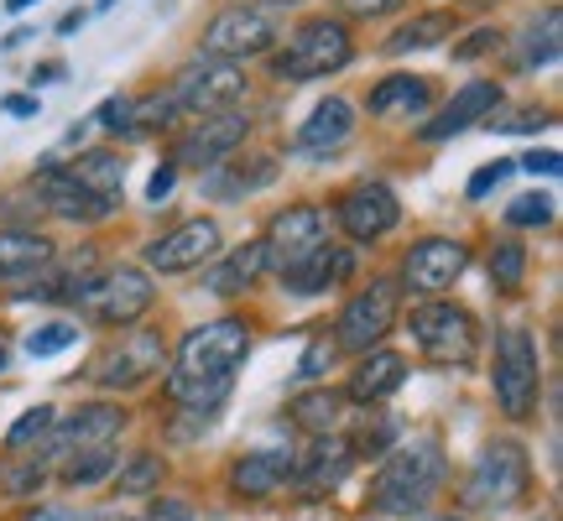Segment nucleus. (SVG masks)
I'll return each instance as SVG.
<instances>
[{
  "label": "nucleus",
  "mask_w": 563,
  "mask_h": 521,
  "mask_svg": "<svg viewBox=\"0 0 563 521\" xmlns=\"http://www.w3.org/2000/svg\"><path fill=\"white\" fill-rule=\"evenodd\" d=\"M251 136V115L241 110H214V115H199L178 136V162L183 167H220L245 146Z\"/></svg>",
  "instance_id": "nucleus-15"
},
{
  "label": "nucleus",
  "mask_w": 563,
  "mask_h": 521,
  "mask_svg": "<svg viewBox=\"0 0 563 521\" xmlns=\"http://www.w3.org/2000/svg\"><path fill=\"white\" fill-rule=\"evenodd\" d=\"M323 241H329V220H323L319 203H287V209L272 214V224H266V235H262L266 266H272L277 277H287V271L302 266Z\"/></svg>",
  "instance_id": "nucleus-11"
},
{
  "label": "nucleus",
  "mask_w": 563,
  "mask_h": 521,
  "mask_svg": "<svg viewBox=\"0 0 563 521\" xmlns=\"http://www.w3.org/2000/svg\"><path fill=\"white\" fill-rule=\"evenodd\" d=\"M167 361V344L157 329H121V340H110L89 365V381L104 391H136L141 381H152Z\"/></svg>",
  "instance_id": "nucleus-8"
},
{
  "label": "nucleus",
  "mask_w": 563,
  "mask_h": 521,
  "mask_svg": "<svg viewBox=\"0 0 563 521\" xmlns=\"http://www.w3.org/2000/svg\"><path fill=\"white\" fill-rule=\"evenodd\" d=\"M443 480H449V459L433 439H412V443H397L386 464L376 469L371 480V511L382 517H418L428 506L439 501Z\"/></svg>",
  "instance_id": "nucleus-2"
},
{
  "label": "nucleus",
  "mask_w": 563,
  "mask_h": 521,
  "mask_svg": "<svg viewBox=\"0 0 563 521\" xmlns=\"http://www.w3.org/2000/svg\"><path fill=\"white\" fill-rule=\"evenodd\" d=\"M53 241L37 230H0V281H26L53 266Z\"/></svg>",
  "instance_id": "nucleus-25"
},
{
  "label": "nucleus",
  "mask_w": 563,
  "mask_h": 521,
  "mask_svg": "<svg viewBox=\"0 0 563 521\" xmlns=\"http://www.w3.org/2000/svg\"><path fill=\"white\" fill-rule=\"evenodd\" d=\"M460 501L464 511H485V517H501V511H517V506L532 501V454H527V443H485L475 464H470V475H464Z\"/></svg>",
  "instance_id": "nucleus-3"
},
{
  "label": "nucleus",
  "mask_w": 563,
  "mask_h": 521,
  "mask_svg": "<svg viewBox=\"0 0 563 521\" xmlns=\"http://www.w3.org/2000/svg\"><path fill=\"white\" fill-rule=\"evenodd\" d=\"M490 391L511 422H532L538 401H543V355L538 340L527 334L522 323H511L496 334V365H490Z\"/></svg>",
  "instance_id": "nucleus-5"
},
{
  "label": "nucleus",
  "mask_w": 563,
  "mask_h": 521,
  "mask_svg": "<svg viewBox=\"0 0 563 521\" xmlns=\"http://www.w3.org/2000/svg\"><path fill=\"white\" fill-rule=\"evenodd\" d=\"M245 355H251V329L245 319L224 313L214 323H199L188 329L173 355V370H167V397L178 412H220L230 386L241 376Z\"/></svg>",
  "instance_id": "nucleus-1"
},
{
  "label": "nucleus",
  "mask_w": 563,
  "mask_h": 521,
  "mask_svg": "<svg viewBox=\"0 0 563 521\" xmlns=\"http://www.w3.org/2000/svg\"><path fill=\"white\" fill-rule=\"evenodd\" d=\"M0 480L11 485V490H5V496H37L42 490V480H47V469H0Z\"/></svg>",
  "instance_id": "nucleus-40"
},
{
  "label": "nucleus",
  "mask_w": 563,
  "mask_h": 521,
  "mask_svg": "<svg viewBox=\"0 0 563 521\" xmlns=\"http://www.w3.org/2000/svg\"><path fill=\"white\" fill-rule=\"evenodd\" d=\"M220 256V224L214 220H183L178 230H167L146 245V266L162 277H178V271H199L203 260Z\"/></svg>",
  "instance_id": "nucleus-17"
},
{
  "label": "nucleus",
  "mask_w": 563,
  "mask_h": 521,
  "mask_svg": "<svg viewBox=\"0 0 563 521\" xmlns=\"http://www.w3.org/2000/svg\"><path fill=\"white\" fill-rule=\"evenodd\" d=\"M350 277H355V256H350L344 245L323 241L302 266H292V271L282 277V287H292L298 298H313V292H329V287H340V281H350Z\"/></svg>",
  "instance_id": "nucleus-23"
},
{
  "label": "nucleus",
  "mask_w": 563,
  "mask_h": 521,
  "mask_svg": "<svg viewBox=\"0 0 563 521\" xmlns=\"http://www.w3.org/2000/svg\"><path fill=\"white\" fill-rule=\"evenodd\" d=\"M506 100V89L496 79H470L454 95V100L443 104V115H433V121H422L418 136L422 141H449V136H460V131H470V125L481 121V115H496Z\"/></svg>",
  "instance_id": "nucleus-20"
},
{
  "label": "nucleus",
  "mask_w": 563,
  "mask_h": 521,
  "mask_svg": "<svg viewBox=\"0 0 563 521\" xmlns=\"http://www.w3.org/2000/svg\"><path fill=\"white\" fill-rule=\"evenodd\" d=\"M402 381H407V361H402V355H397V350H371V355L355 365V376H350V386H344V397L376 407V401H386Z\"/></svg>",
  "instance_id": "nucleus-24"
},
{
  "label": "nucleus",
  "mask_w": 563,
  "mask_h": 521,
  "mask_svg": "<svg viewBox=\"0 0 563 521\" xmlns=\"http://www.w3.org/2000/svg\"><path fill=\"white\" fill-rule=\"evenodd\" d=\"M0 370H5V350H0Z\"/></svg>",
  "instance_id": "nucleus-54"
},
{
  "label": "nucleus",
  "mask_w": 563,
  "mask_h": 521,
  "mask_svg": "<svg viewBox=\"0 0 563 521\" xmlns=\"http://www.w3.org/2000/svg\"><path fill=\"white\" fill-rule=\"evenodd\" d=\"M53 422H58V412H53L47 401H42V407H32V412H21V418L11 422V433H5V448H11V454H26L32 443H47Z\"/></svg>",
  "instance_id": "nucleus-35"
},
{
  "label": "nucleus",
  "mask_w": 563,
  "mask_h": 521,
  "mask_svg": "<svg viewBox=\"0 0 563 521\" xmlns=\"http://www.w3.org/2000/svg\"><path fill=\"white\" fill-rule=\"evenodd\" d=\"M146 521H194V506H183V501H173V496H162L157 506H152V517Z\"/></svg>",
  "instance_id": "nucleus-47"
},
{
  "label": "nucleus",
  "mask_w": 563,
  "mask_h": 521,
  "mask_svg": "<svg viewBox=\"0 0 563 521\" xmlns=\"http://www.w3.org/2000/svg\"><path fill=\"white\" fill-rule=\"evenodd\" d=\"M79 26H84V11H68V16L58 21V32H63V37H74V32H79Z\"/></svg>",
  "instance_id": "nucleus-51"
},
{
  "label": "nucleus",
  "mask_w": 563,
  "mask_h": 521,
  "mask_svg": "<svg viewBox=\"0 0 563 521\" xmlns=\"http://www.w3.org/2000/svg\"><path fill=\"white\" fill-rule=\"evenodd\" d=\"M63 79V63H42V68H32V84H53Z\"/></svg>",
  "instance_id": "nucleus-50"
},
{
  "label": "nucleus",
  "mask_w": 563,
  "mask_h": 521,
  "mask_svg": "<svg viewBox=\"0 0 563 521\" xmlns=\"http://www.w3.org/2000/svg\"><path fill=\"white\" fill-rule=\"evenodd\" d=\"M350 58H355V42H350V32H344V21L313 16V21H302L298 32L287 37L282 53H272V74L287 79V84H302V79L340 74Z\"/></svg>",
  "instance_id": "nucleus-7"
},
{
  "label": "nucleus",
  "mask_w": 563,
  "mask_h": 521,
  "mask_svg": "<svg viewBox=\"0 0 563 521\" xmlns=\"http://www.w3.org/2000/svg\"><path fill=\"white\" fill-rule=\"evenodd\" d=\"M79 182H89L100 199H110V203H121V182H125V157H115V152H84L74 167H68Z\"/></svg>",
  "instance_id": "nucleus-32"
},
{
  "label": "nucleus",
  "mask_w": 563,
  "mask_h": 521,
  "mask_svg": "<svg viewBox=\"0 0 563 521\" xmlns=\"http://www.w3.org/2000/svg\"><path fill=\"white\" fill-rule=\"evenodd\" d=\"M110 480H115L121 496H152V490H162V480H167V464H162V454L141 448V454H131L125 464H115Z\"/></svg>",
  "instance_id": "nucleus-34"
},
{
  "label": "nucleus",
  "mask_w": 563,
  "mask_h": 521,
  "mask_svg": "<svg viewBox=\"0 0 563 521\" xmlns=\"http://www.w3.org/2000/svg\"><path fill=\"white\" fill-rule=\"evenodd\" d=\"M548 220H553V193H543V188L506 203V224H511V230H532V224L543 230Z\"/></svg>",
  "instance_id": "nucleus-37"
},
{
  "label": "nucleus",
  "mask_w": 563,
  "mask_h": 521,
  "mask_svg": "<svg viewBox=\"0 0 563 521\" xmlns=\"http://www.w3.org/2000/svg\"><path fill=\"white\" fill-rule=\"evenodd\" d=\"M292 469H298V459L287 448H251V454H241V459L230 464L224 485L241 501H266V496H277V490L292 485Z\"/></svg>",
  "instance_id": "nucleus-19"
},
{
  "label": "nucleus",
  "mask_w": 563,
  "mask_h": 521,
  "mask_svg": "<svg viewBox=\"0 0 563 521\" xmlns=\"http://www.w3.org/2000/svg\"><path fill=\"white\" fill-rule=\"evenodd\" d=\"M0 110H5V115H16V121H26V115H37V100H32V95H5Z\"/></svg>",
  "instance_id": "nucleus-48"
},
{
  "label": "nucleus",
  "mask_w": 563,
  "mask_h": 521,
  "mask_svg": "<svg viewBox=\"0 0 563 521\" xmlns=\"http://www.w3.org/2000/svg\"><path fill=\"white\" fill-rule=\"evenodd\" d=\"M433 521H464V517H433Z\"/></svg>",
  "instance_id": "nucleus-53"
},
{
  "label": "nucleus",
  "mask_w": 563,
  "mask_h": 521,
  "mask_svg": "<svg viewBox=\"0 0 563 521\" xmlns=\"http://www.w3.org/2000/svg\"><path fill=\"white\" fill-rule=\"evenodd\" d=\"M26 5H37V0H5V11H26Z\"/></svg>",
  "instance_id": "nucleus-52"
},
{
  "label": "nucleus",
  "mask_w": 563,
  "mask_h": 521,
  "mask_svg": "<svg viewBox=\"0 0 563 521\" xmlns=\"http://www.w3.org/2000/svg\"><path fill=\"white\" fill-rule=\"evenodd\" d=\"M511 167H517V162H490V167H481V173L470 178V188H464V193H470V199H485V193H490L496 182L511 178Z\"/></svg>",
  "instance_id": "nucleus-39"
},
{
  "label": "nucleus",
  "mask_w": 563,
  "mask_h": 521,
  "mask_svg": "<svg viewBox=\"0 0 563 521\" xmlns=\"http://www.w3.org/2000/svg\"><path fill=\"white\" fill-rule=\"evenodd\" d=\"M121 521H125V517H121Z\"/></svg>",
  "instance_id": "nucleus-56"
},
{
  "label": "nucleus",
  "mask_w": 563,
  "mask_h": 521,
  "mask_svg": "<svg viewBox=\"0 0 563 521\" xmlns=\"http://www.w3.org/2000/svg\"><path fill=\"white\" fill-rule=\"evenodd\" d=\"M100 125L104 131H131V95H110L100 104Z\"/></svg>",
  "instance_id": "nucleus-41"
},
{
  "label": "nucleus",
  "mask_w": 563,
  "mask_h": 521,
  "mask_svg": "<svg viewBox=\"0 0 563 521\" xmlns=\"http://www.w3.org/2000/svg\"><path fill=\"white\" fill-rule=\"evenodd\" d=\"M428 104H433V89L418 74H391V79L371 89V110L376 115H422Z\"/></svg>",
  "instance_id": "nucleus-27"
},
{
  "label": "nucleus",
  "mask_w": 563,
  "mask_h": 521,
  "mask_svg": "<svg viewBox=\"0 0 563 521\" xmlns=\"http://www.w3.org/2000/svg\"><path fill=\"white\" fill-rule=\"evenodd\" d=\"M496 131H543V125H553V115L548 110H522L517 121H490Z\"/></svg>",
  "instance_id": "nucleus-44"
},
{
  "label": "nucleus",
  "mask_w": 563,
  "mask_h": 521,
  "mask_svg": "<svg viewBox=\"0 0 563 521\" xmlns=\"http://www.w3.org/2000/svg\"><path fill=\"white\" fill-rule=\"evenodd\" d=\"M522 167H527V173H543V178H559V173H563L559 152H527Z\"/></svg>",
  "instance_id": "nucleus-46"
},
{
  "label": "nucleus",
  "mask_w": 563,
  "mask_h": 521,
  "mask_svg": "<svg viewBox=\"0 0 563 521\" xmlns=\"http://www.w3.org/2000/svg\"><path fill=\"white\" fill-rule=\"evenodd\" d=\"M32 193H37V209H47V214H58V220L68 224H95V220H110L121 203L100 199L89 182H79L68 167H58V162H42L37 178H32Z\"/></svg>",
  "instance_id": "nucleus-14"
},
{
  "label": "nucleus",
  "mask_w": 563,
  "mask_h": 521,
  "mask_svg": "<svg viewBox=\"0 0 563 521\" xmlns=\"http://www.w3.org/2000/svg\"><path fill=\"white\" fill-rule=\"evenodd\" d=\"M559 5H543V16L527 21L522 47H517V68L532 74V68H553L559 63Z\"/></svg>",
  "instance_id": "nucleus-30"
},
{
  "label": "nucleus",
  "mask_w": 563,
  "mask_h": 521,
  "mask_svg": "<svg viewBox=\"0 0 563 521\" xmlns=\"http://www.w3.org/2000/svg\"><path fill=\"white\" fill-rule=\"evenodd\" d=\"M350 469H355V448L344 439H313L308 448V459L292 469V480H298L302 496H329L334 485L350 480Z\"/></svg>",
  "instance_id": "nucleus-21"
},
{
  "label": "nucleus",
  "mask_w": 563,
  "mask_h": 521,
  "mask_svg": "<svg viewBox=\"0 0 563 521\" xmlns=\"http://www.w3.org/2000/svg\"><path fill=\"white\" fill-rule=\"evenodd\" d=\"M262 271H266L262 241H245L241 251H230L220 266H209V292H220V298H235V292H245V287L262 277Z\"/></svg>",
  "instance_id": "nucleus-28"
},
{
  "label": "nucleus",
  "mask_w": 563,
  "mask_h": 521,
  "mask_svg": "<svg viewBox=\"0 0 563 521\" xmlns=\"http://www.w3.org/2000/svg\"><path fill=\"white\" fill-rule=\"evenodd\" d=\"M272 42H277V21L266 5H224L203 26V58L241 63L256 53H272Z\"/></svg>",
  "instance_id": "nucleus-10"
},
{
  "label": "nucleus",
  "mask_w": 563,
  "mask_h": 521,
  "mask_svg": "<svg viewBox=\"0 0 563 521\" xmlns=\"http://www.w3.org/2000/svg\"><path fill=\"white\" fill-rule=\"evenodd\" d=\"M157 302V281L146 277L141 266H110V271H95V277L79 281L74 292V308H79L89 323H104V329H131L136 319H146V308Z\"/></svg>",
  "instance_id": "nucleus-6"
},
{
  "label": "nucleus",
  "mask_w": 563,
  "mask_h": 521,
  "mask_svg": "<svg viewBox=\"0 0 563 521\" xmlns=\"http://www.w3.org/2000/svg\"><path fill=\"white\" fill-rule=\"evenodd\" d=\"M74 340H79V323H37V329L26 334V355H32V361H47V355L68 350Z\"/></svg>",
  "instance_id": "nucleus-38"
},
{
  "label": "nucleus",
  "mask_w": 563,
  "mask_h": 521,
  "mask_svg": "<svg viewBox=\"0 0 563 521\" xmlns=\"http://www.w3.org/2000/svg\"><path fill=\"white\" fill-rule=\"evenodd\" d=\"M449 32H454V16L428 11V16H412V21H407L402 32H391V37H386V53H397V58H402V53H422V47H439Z\"/></svg>",
  "instance_id": "nucleus-33"
},
{
  "label": "nucleus",
  "mask_w": 563,
  "mask_h": 521,
  "mask_svg": "<svg viewBox=\"0 0 563 521\" xmlns=\"http://www.w3.org/2000/svg\"><path fill=\"white\" fill-rule=\"evenodd\" d=\"M334 220H340V230L355 245H371V241H382V235H391V230H397V220H402V203H397V193H391L386 182H355V188L340 199Z\"/></svg>",
  "instance_id": "nucleus-16"
},
{
  "label": "nucleus",
  "mask_w": 563,
  "mask_h": 521,
  "mask_svg": "<svg viewBox=\"0 0 563 521\" xmlns=\"http://www.w3.org/2000/svg\"><path fill=\"white\" fill-rule=\"evenodd\" d=\"M167 95H173V104H178V115H214V110H235V100L245 95V74H241V63L194 58Z\"/></svg>",
  "instance_id": "nucleus-12"
},
{
  "label": "nucleus",
  "mask_w": 563,
  "mask_h": 521,
  "mask_svg": "<svg viewBox=\"0 0 563 521\" xmlns=\"http://www.w3.org/2000/svg\"><path fill=\"white\" fill-rule=\"evenodd\" d=\"M407 329H412L418 355L428 365H439V370H464V365H475V355H481V319L464 302L428 298L422 308H412Z\"/></svg>",
  "instance_id": "nucleus-4"
},
{
  "label": "nucleus",
  "mask_w": 563,
  "mask_h": 521,
  "mask_svg": "<svg viewBox=\"0 0 563 521\" xmlns=\"http://www.w3.org/2000/svg\"><path fill=\"white\" fill-rule=\"evenodd\" d=\"M344 16H361V21H376V16H391L402 11V0H340Z\"/></svg>",
  "instance_id": "nucleus-42"
},
{
  "label": "nucleus",
  "mask_w": 563,
  "mask_h": 521,
  "mask_svg": "<svg viewBox=\"0 0 563 521\" xmlns=\"http://www.w3.org/2000/svg\"><path fill=\"white\" fill-rule=\"evenodd\" d=\"M350 131H355V104L340 100V95H329V100L313 104V115L298 125L292 152H302V157H313V152H334Z\"/></svg>",
  "instance_id": "nucleus-22"
},
{
  "label": "nucleus",
  "mask_w": 563,
  "mask_h": 521,
  "mask_svg": "<svg viewBox=\"0 0 563 521\" xmlns=\"http://www.w3.org/2000/svg\"><path fill=\"white\" fill-rule=\"evenodd\" d=\"M173 182H178V167L167 162V167H157V173H152V182H146V199H152V203H162V199H167V193H173Z\"/></svg>",
  "instance_id": "nucleus-45"
},
{
  "label": "nucleus",
  "mask_w": 563,
  "mask_h": 521,
  "mask_svg": "<svg viewBox=\"0 0 563 521\" xmlns=\"http://www.w3.org/2000/svg\"><path fill=\"white\" fill-rule=\"evenodd\" d=\"M104 5H115V0H100V11H104Z\"/></svg>",
  "instance_id": "nucleus-55"
},
{
  "label": "nucleus",
  "mask_w": 563,
  "mask_h": 521,
  "mask_svg": "<svg viewBox=\"0 0 563 521\" xmlns=\"http://www.w3.org/2000/svg\"><path fill=\"white\" fill-rule=\"evenodd\" d=\"M496 42H501V32H496V26H481L475 37H464L460 47H454V58H481V53H490Z\"/></svg>",
  "instance_id": "nucleus-43"
},
{
  "label": "nucleus",
  "mask_w": 563,
  "mask_h": 521,
  "mask_svg": "<svg viewBox=\"0 0 563 521\" xmlns=\"http://www.w3.org/2000/svg\"><path fill=\"white\" fill-rule=\"evenodd\" d=\"M329 350H334V344H329V340L308 344V355H302V365H298L302 376H319V370H323V355H329Z\"/></svg>",
  "instance_id": "nucleus-49"
},
{
  "label": "nucleus",
  "mask_w": 563,
  "mask_h": 521,
  "mask_svg": "<svg viewBox=\"0 0 563 521\" xmlns=\"http://www.w3.org/2000/svg\"><path fill=\"white\" fill-rule=\"evenodd\" d=\"M527 277V245L522 241H496V251H490V281L496 287H522Z\"/></svg>",
  "instance_id": "nucleus-36"
},
{
  "label": "nucleus",
  "mask_w": 563,
  "mask_h": 521,
  "mask_svg": "<svg viewBox=\"0 0 563 521\" xmlns=\"http://www.w3.org/2000/svg\"><path fill=\"white\" fill-rule=\"evenodd\" d=\"M344 391L340 386H313V391H302V397H292V407H287V418H292V428L298 433H308V439H334L344 422Z\"/></svg>",
  "instance_id": "nucleus-26"
},
{
  "label": "nucleus",
  "mask_w": 563,
  "mask_h": 521,
  "mask_svg": "<svg viewBox=\"0 0 563 521\" xmlns=\"http://www.w3.org/2000/svg\"><path fill=\"white\" fill-rule=\"evenodd\" d=\"M125 428V407H110V401H89L79 412L53 422L47 433V454H74V448H100V443H115Z\"/></svg>",
  "instance_id": "nucleus-18"
},
{
  "label": "nucleus",
  "mask_w": 563,
  "mask_h": 521,
  "mask_svg": "<svg viewBox=\"0 0 563 521\" xmlns=\"http://www.w3.org/2000/svg\"><path fill=\"white\" fill-rule=\"evenodd\" d=\"M464 266H470V245L449 241V235H428L402 256V281L397 287L418 292V298H443L464 277Z\"/></svg>",
  "instance_id": "nucleus-13"
},
{
  "label": "nucleus",
  "mask_w": 563,
  "mask_h": 521,
  "mask_svg": "<svg viewBox=\"0 0 563 521\" xmlns=\"http://www.w3.org/2000/svg\"><path fill=\"white\" fill-rule=\"evenodd\" d=\"M272 178H277V162L272 157H230V162H220V173H209V188L220 199H241V193L266 188Z\"/></svg>",
  "instance_id": "nucleus-29"
},
{
  "label": "nucleus",
  "mask_w": 563,
  "mask_h": 521,
  "mask_svg": "<svg viewBox=\"0 0 563 521\" xmlns=\"http://www.w3.org/2000/svg\"><path fill=\"white\" fill-rule=\"evenodd\" d=\"M115 464H121V454H115L110 443H100V448H74V454H63L58 480L68 485V490H89V485L110 480V475H115Z\"/></svg>",
  "instance_id": "nucleus-31"
},
{
  "label": "nucleus",
  "mask_w": 563,
  "mask_h": 521,
  "mask_svg": "<svg viewBox=\"0 0 563 521\" xmlns=\"http://www.w3.org/2000/svg\"><path fill=\"white\" fill-rule=\"evenodd\" d=\"M391 323H397V281L391 277L365 281L361 292L340 308V319H334V350L371 355L391 334Z\"/></svg>",
  "instance_id": "nucleus-9"
}]
</instances>
